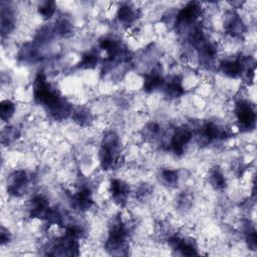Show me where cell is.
Returning a JSON list of instances; mask_svg holds the SVG:
<instances>
[{"mask_svg": "<svg viewBox=\"0 0 257 257\" xmlns=\"http://www.w3.org/2000/svg\"><path fill=\"white\" fill-rule=\"evenodd\" d=\"M234 114L240 128L250 131L255 126L256 114L253 104L244 98H241L235 102Z\"/></svg>", "mask_w": 257, "mask_h": 257, "instance_id": "obj_1", "label": "cell"}, {"mask_svg": "<svg viewBox=\"0 0 257 257\" xmlns=\"http://www.w3.org/2000/svg\"><path fill=\"white\" fill-rule=\"evenodd\" d=\"M160 178L163 184L169 188H175L179 184V172L175 169L166 168L161 170L160 172Z\"/></svg>", "mask_w": 257, "mask_h": 257, "instance_id": "obj_7", "label": "cell"}, {"mask_svg": "<svg viewBox=\"0 0 257 257\" xmlns=\"http://www.w3.org/2000/svg\"><path fill=\"white\" fill-rule=\"evenodd\" d=\"M107 194L114 205L124 207L128 201L131 188L130 185L121 179H111L108 183Z\"/></svg>", "mask_w": 257, "mask_h": 257, "instance_id": "obj_2", "label": "cell"}, {"mask_svg": "<svg viewBox=\"0 0 257 257\" xmlns=\"http://www.w3.org/2000/svg\"><path fill=\"white\" fill-rule=\"evenodd\" d=\"M141 14L140 8H137L131 3H121L119 6L116 7L115 16L117 21L123 25L127 26L128 28L132 27L134 22H136Z\"/></svg>", "mask_w": 257, "mask_h": 257, "instance_id": "obj_3", "label": "cell"}, {"mask_svg": "<svg viewBox=\"0 0 257 257\" xmlns=\"http://www.w3.org/2000/svg\"><path fill=\"white\" fill-rule=\"evenodd\" d=\"M56 9H57L56 3L53 1H43L38 3L37 6L35 7L37 15L45 21L50 20L54 17L56 13Z\"/></svg>", "mask_w": 257, "mask_h": 257, "instance_id": "obj_5", "label": "cell"}, {"mask_svg": "<svg viewBox=\"0 0 257 257\" xmlns=\"http://www.w3.org/2000/svg\"><path fill=\"white\" fill-rule=\"evenodd\" d=\"M99 62V55L95 50H89L84 52L79 61L77 62V67L80 69H93Z\"/></svg>", "mask_w": 257, "mask_h": 257, "instance_id": "obj_6", "label": "cell"}, {"mask_svg": "<svg viewBox=\"0 0 257 257\" xmlns=\"http://www.w3.org/2000/svg\"><path fill=\"white\" fill-rule=\"evenodd\" d=\"M16 111H17V106L13 100L6 98L1 101L0 114L3 122H8L14 116Z\"/></svg>", "mask_w": 257, "mask_h": 257, "instance_id": "obj_8", "label": "cell"}, {"mask_svg": "<svg viewBox=\"0 0 257 257\" xmlns=\"http://www.w3.org/2000/svg\"><path fill=\"white\" fill-rule=\"evenodd\" d=\"M209 185L216 191H222L227 187V179L219 167L210 169L208 175Z\"/></svg>", "mask_w": 257, "mask_h": 257, "instance_id": "obj_4", "label": "cell"}, {"mask_svg": "<svg viewBox=\"0 0 257 257\" xmlns=\"http://www.w3.org/2000/svg\"><path fill=\"white\" fill-rule=\"evenodd\" d=\"M12 240V233L6 228L4 225L1 226V233H0V241H1V246H6L8 245Z\"/></svg>", "mask_w": 257, "mask_h": 257, "instance_id": "obj_9", "label": "cell"}]
</instances>
